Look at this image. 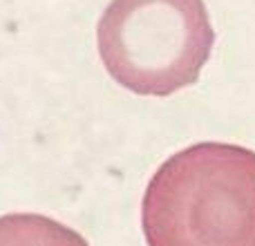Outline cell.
Returning <instances> with one entry per match:
<instances>
[{
  "mask_svg": "<svg viewBox=\"0 0 255 246\" xmlns=\"http://www.w3.org/2000/svg\"><path fill=\"white\" fill-rule=\"evenodd\" d=\"M148 246H255V152L204 141L159 166L141 202Z\"/></svg>",
  "mask_w": 255,
  "mask_h": 246,
  "instance_id": "1",
  "label": "cell"
},
{
  "mask_svg": "<svg viewBox=\"0 0 255 246\" xmlns=\"http://www.w3.org/2000/svg\"><path fill=\"white\" fill-rule=\"evenodd\" d=\"M108 74L141 97L197 83L215 43L204 0H112L99 20Z\"/></svg>",
  "mask_w": 255,
  "mask_h": 246,
  "instance_id": "2",
  "label": "cell"
},
{
  "mask_svg": "<svg viewBox=\"0 0 255 246\" xmlns=\"http://www.w3.org/2000/svg\"><path fill=\"white\" fill-rule=\"evenodd\" d=\"M0 246H90L81 233L45 215L13 213L0 217Z\"/></svg>",
  "mask_w": 255,
  "mask_h": 246,
  "instance_id": "3",
  "label": "cell"
}]
</instances>
